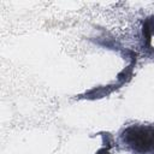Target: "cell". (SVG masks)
Masks as SVG:
<instances>
[{"label": "cell", "mask_w": 154, "mask_h": 154, "mask_svg": "<svg viewBox=\"0 0 154 154\" xmlns=\"http://www.w3.org/2000/svg\"><path fill=\"white\" fill-rule=\"evenodd\" d=\"M95 154H113V153L109 150L108 147H102V148H100Z\"/></svg>", "instance_id": "cell-2"}, {"label": "cell", "mask_w": 154, "mask_h": 154, "mask_svg": "<svg viewBox=\"0 0 154 154\" xmlns=\"http://www.w3.org/2000/svg\"><path fill=\"white\" fill-rule=\"evenodd\" d=\"M123 144L137 154L154 152V125H130L120 135Z\"/></svg>", "instance_id": "cell-1"}]
</instances>
